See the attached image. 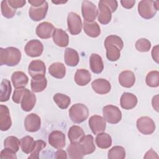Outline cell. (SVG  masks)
<instances>
[{"mask_svg":"<svg viewBox=\"0 0 159 159\" xmlns=\"http://www.w3.org/2000/svg\"><path fill=\"white\" fill-rule=\"evenodd\" d=\"M106 49V57L111 61L118 60L120 57V50L123 48L124 43L122 39L116 35L107 36L104 40Z\"/></svg>","mask_w":159,"mask_h":159,"instance_id":"1","label":"cell"},{"mask_svg":"<svg viewBox=\"0 0 159 159\" xmlns=\"http://www.w3.org/2000/svg\"><path fill=\"white\" fill-rule=\"evenodd\" d=\"M21 52L19 49L14 47L0 48V64L8 66L17 65L21 60Z\"/></svg>","mask_w":159,"mask_h":159,"instance_id":"2","label":"cell"},{"mask_svg":"<svg viewBox=\"0 0 159 159\" xmlns=\"http://www.w3.org/2000/svg\"><path fill=\"white\" fill-rule=\"evenodd\" d=\"M139 15L145 19H150L155 16L158 9V1L142 0L138 4Z\"/></svg>","mask_w":159,"mask_h":159,"instance_id":"3","label":"cell"},{"mask_svg":"<svg viewBox=\"0 0 159 159\" xmlns=\"http://www.w3.org/2000/svg\"><path fill=\"white\" fill-rule=\"evenodd\" d=\"M69 117L76 124H80L84 121L88 117L89 110L86 106L81 103L73 104L69 109Z\"/></svg>","mask_w":159,"mask_h":159,"instance_id":"4","label":"cell"},{"mask_svg":"<svg viewBox=\"0 0 159 159\" xmlns=\"http://www.w3.org/2000/svg\"><path fill=\"white\" fill-rule=\"evenodd\" d=\"M104 119L109 124H116L122 119V112L118 107L114 105H107L102 108Z\"/></svg>","mask_w":159,"mask_h":159,"instance_id":"5","label":"cell"},{"mask_svg":"<svg viewBox=\"0 0 159 159\" xmlns=\"http://www.w3.org/2000/svg\"><path fill=\"white\" fill-rule=\"evenodd\" d=\"M98 11L94 4L89 1H83L81 4V13L84 21L87 22H94L98 16Z\"/></svg>","mask_w":159,"mask_h":159,"instance_id":"6","label":"cell"},{"mask_svg":"<svg viewBox=\"0 0 159 159\" xmlns=\"http://www.w3.org/2000/svg\"><path fill=\"white\" fill-rule=\"evenodd\" d=\"M68 30L71 35H76L79 34L82 30V20L80 16L73 12L68 13L67 17Z\"/></svg>","mask_w":159,"mask_h":159,"instance_id":"7","label":"cell"},{"mask_svg":"<svg viewBox=\"0 0 159 159\" xmlns=\"http://www.w3.org/2000/svg\"><path fill=\"white\" fill-rule=\"evenodd\" d=\"M137 128L138 130L144 135H150L155 130V124L149 117L142 116L137 120Z\"/></svg>","mask_w":159,"mask_h":159,"instance_id":"8","label":"cell"},{"mask_svg":"<svg viewBox=\"0 0 159 159\" xmlns=\"http://www.w3.org/2000/svg\"><path fill=\"white\" fill-rule=\"evenodd\" d=\"M43 50L42 43L37 39L29 41L24 47V51L27 55L30 57H37L42 55Z\"/></svg>","mask_w":159,"mask_h":159,"instance_id":"9","label":"cell"},{"mask_svg":"<svg viewBox=\"0 0 159 159\" xmlns=\"http://www.w3.org/2000/svg\"><path fill=\"white\" fill-rule=\"evenodd\" d=\"M99 9L98 12V20L103 25L109 24L112 18V11L111 8L104 2V0H101L98 4Z\"/></svg>","mask_w":159,"mask_h":159,"instance_id":"10","label":"cell"},{"mask_svg":"<svg viewBox=\"0 0 159 159\" xmlns=\"http://www.w3.org/2000/svg\"><path fill=\"white\" fill-rule=\"evenodd\" d=\"M88 124L92 132L95 135L103 132L106 127V120L104 117L98 115L90 117Z\"/></svg>","mask_w":159,"mask_h":159,"instance_id":"11","label":"cell"},{"mask_svg":"<svg viewBox=\"0 0 159 159\" xmlns=\"http://www.w3.org/2000/svg\"><path fill=\"white\" fill-rule=\"evenodd\" d=\"M24 124L25 129L27 132H35L38 131L40 128L41 119L37 114L30 113L25 117Z\"/></svg>","mask_w":159,"mask_h":159,"instance_id":"12","label":"cell"},{"mask_svg":"<svg viewBox=\"0 0 159 159\" xmlns=\"http://www.w3.org/2000/svg\"><path fill=\"white\" fill-rule=\"evenodd\" d=\"M45 65L40 60H32L28 66V73L32 78L45 76Z\"/></svg>","mask_w":159,"mask_h":159,"instance_id":"13","label":"cell"},{"mask_svg":"<svg viewBox=\"0 0 159 159\" xmlns=\"http://www.w3.org/2000/svg\"><path fill=\"white\" fill-rule=\"evenodd\" d=\"M48 143L56 149H61L65 146V135L60 130L52 131L48 135Z\"/></svg>","mask_w":159,"mask_h":159,"instance_id":"14","label":"cell"},{"mask_svg":"<svg viewBox=\"0 0 159 159\" xmlns=\"http://www.w3.org/2000/svg\"><path fill=\"white\" fill-rule=\"evenodd\" d=\"M48 6L47 2L45 1L43 4L39 7L31 6L29 8V16L30 18L34 21H40L43 20L47 13Z\"/></svg>","mask_w":159,"mask_h":159,"instance_id":"15","label":"cell"},{"mask_svg":"<svg viewBox=\"0 0 159 159\" xmlns=\"http://www.w3.org/2000/svg\"><path fill=\"white\" fill-rule=\"evenodd\" d=\"M55 27L52 24L48 22H43L36 27L37 35L42 39H47L52 37Z\"/></svg>","mask_w":159,"mask_h":159,"instance_id":"16","label":"cell"},{"mask_svg":"<svg viewBox=\"0 0 159 159\" xmlns=\"http://www.w3.org/2000/svg\"><path fill=\"white\" fill-rule=\"evenodd\" d=\"M12 125V120L9 108L1 104L0 106V129L2 131L9 130Z\"/></svg>","mask_w":159,"mask_h":159,"instance_id":"17","label":"cell"},{"mask_svg":"<svg viewBox=\"0 0 159 159\" xmlns=\"http://www.w3.org/2000/svg\"><path fill=\"white\" fill-rule=\"evenodd\" d=\"M91 86L93 89L99 94H107L111 89L110 83L103 78H98L94 80L91 83Z\"/></svg>","mask_w":159,"mask_h":159,"instance_id":"18","label":"cell"},{"mask_svg":"<svg viewBox=\"0 0 159 159\" xmlns=\"http://www.w3.org/2000/svg\"><path fill=\"white\" fill-rule=\"evenodd\" d=\"M137 98L130 93H124L120 99V104L122 108L130 110L134 108L137 104Z\"/></svg>","mask_w":159,"mask_h":159,"instance_id":"19","label":"cell"},{"mask_svg":"<svg viewBox=\"0 0 159 159\" xmlns=\"http://www.w3.org/2000/svg\"><path fill=\"white\" fill-rule=\"evenodd\" d=\"M84 155L91 154L95 151L96 147L94 143V138L91 135H86L79 141Z\"/></svg>","mask_w":159,"mask_h":159,"instance_id":"20","label":"cell"},{"mask_svg":"<svg viewBox=\"0 0 159 159\" xmlns=\"http://www.w3.org/2000/svg\"><path fill=\"white\" fill-rule=\"evenodd\" d=\"M53 42L58 47H65L68 45L69 37L67 33L61 29L55 28L53 35Z\"/></svg>","mask_w":159,"mask_h":159,"instance_id":"21","label":"cell"},{"mask_svg":"<svg viewBox=\"0 0 159 159\" xmlns=\"http://www.w3.org/2000/svg\"><path fill=\"white\" fill-rule=\"evenodd\" d=\"M36 103V96L34 93L31 92L29 89L25 93L22 98L20 104L21 108L25 112L30 111Z\"/></svg>","mask_w":159,"mask_h":159,"instance_id":"22","label":"cell"},{"mask_svg":"<svg viewBox=\"0 0 159 159\" xmlns=\"http://www.w3.org/2000/svg\"><path fill=\"white\" fill-rule=\"evenodd\" d=\"M119 82L124 88H131L135 82V77L134 73L130 70L122 71L119 76Z\"/></svg>","mask_w":159,"mask_h":159,"instance_id":"23","label":"cell"},{"mask_svg":"<svg viewBox=\"0 0 159 159\" xmlns=\"http://www.w3.org/2000/svg\"><path fill=\"white\" fill-rule=\"evenodd\" d=\"M11 81L15 88H24L27 84L29 78L23 71H17L12 73Z\"/></svg>","mask_w":159,"mask_h":159,"instance_id":"24","label":"cell"},{"mask_svg":"<svg viewBox=\"0 0 159 159\" xmlns=\"http://www.w3.org/2000/svg\"><path fill=\"white\" fill-rule=\"evenodd\" d=\"M64 60L68 66H76L80 61L78 53L72 48H66L64 53Z\"/></svg>","mask_w":159,"mask_h":159,"instance_id":"25","label":"cell"},{"mask_svg":"<svg viewBox=\"0 0 159 159\" xmlns=\"http://www.w3.org/2000/svg\"><path fill=\"white\" fill-rule=\"evenodd\" d=\"M90 68L95 74L101 73L104 69V63L101 57L97 53H92L89 57Z\"/></svg>","mask_w":159,"mask_h":159,"instance_id":"26","label":"cell"},{"mask_svg":"<svg viewBox=\"0 0 159 159\" xmlns=\"http://www.w3.org/2000/svg\"><path fill=\"white\" fill-rule=\"evenodd\" d=\"M75 81L79 86H86L88 84L91 80V75L89 71L86 69H78L76 70L75 75Z\"/></svg>","mask_w":159,"mask_h":159,"instance_id":"27","label":"cell"},{"mask_svg":"<svg viewBox=\"0 0 159 159\" xmlns=\"http://www.w3.org/2000/svg\"><path fill=\"white\" fill-rule=\"evenodd\" d=\"M50 75L57 79H61L66 75V68L63 63L55 62L52 63L48 68Z\"/></svg>","mask_w":159,"mask_h":159,"instance_id":"28","label":"cell"},{"mask_svg":"<svg viewBox=\"0 0 159 159\" xmlns=\"http://www.w3.org/2000/svg\"><path fill=\"white\" fill-rule=\"evenodd\" d=\"M47 86V80L45 76L32 78L30 81L31 89L34 93L43 91Z\"/></svg>","mask_w":159,"mask_h":159,"instance_id":"29","label":"cell"},{"mask_svg":"<svg viewBox=\"0 0 159 159\" xmlns=\"http://www.w3.org/2000/svg\"><path fill=\"white\" fill-rule=\"evenodd\" d=\"M66 150L70 158L81 159L84 157V154L79 142H71V143L68 146Z\"/></svg>","mask_w":159,"mask_h":159,"instance_id":"30","label":"cell"},{"mask_svg":"<svg viewBox=\"0 0 159 159\" xmlns=\"http://www.w3.org/2000/svg\"><path fill=\"white\" fill-rule=\"evenodd\" d=\"M83 30L89 37L96 38L99 36L101 34V29L96 22H87L84 21Z\"/></svg>","mask_w":159,"mask_h":159,"instance_id":"31","label":"cell"},{"mask_svg":"<svg viewBox=\"0 0 159 159\" xmlns=\"http://www.w3.org/2000/svg\"><path fill=\"white\" fill-rule=\"evenodd\" d=\"M0 101L6 102L9 98L12 92V87L11 82L7 79H3L1 83L0 89Z\"/></svg>","mask_w":159,"mask_h":159,"instance_id":"32","label":"cell"},{"mask_svg":"<svg viewBox=\"0 0 159 159\" xmlns=\"http://www.w3.org/2000/svg\"><path fill=\"white\" fill-rule=\"evenodd\" d=\"M95 141L97 146L103 149L108 148L112 145L111 137L105 132H101L97 134Z\"/></svg>","mask_w":159,"mask_h":159,"instance_id":"33","label":"cell"},{"mask_svg":"<svg viewBox=\"0 0 159 159\" xmlns=\"http://www.w3.org/2000/svg\"><path fill=\"white\" fill-rule=\"evenodd\" d=\"M84 135L83 129L78 125L71 126L68 132V137L71 142H79Z\"/></svg>","mask_w":159,"mask_h":159,"instance_id":"34","label":"cell"},{"mask_svg":"<svg viewBox=\"0 0 159 159\" xmlns=\"http://www.w3.org/2000/svg\"><path fill=\"white\" fill-rule=\"evenodd\" d=\"M54 102L61 109H65L68 107L71 102L70 98L62 93H56L53 97Z\"/></svg>","mask_w":159,"mask_h":159,"instance_id":"35","label":"cell"},{"mask_svg":"<svg viewBox=\"0 0 159 159\" xmlns=\"http://www.w3.org/2000/svg\"><path fill=\"white\" fill-rule=\"evenodd\" d=\"M35 141L33 137L27 135L20 140V146L22 151L25 154H29L32 150Z\"/></svg>","mask_w":159,"mask_h":159,"instance_id":"36","label":"cell"},{"mask_svg":"<svg viewBox=\"0 0 159 159\" xmlns=\"http://www.w3.org/2000/svg\"><path fill=\"white\" fill-rule=\"evenodd\" d=\"M125 157V150L122 146H114L108 151L109 159H124Z\"/></svg>","mask_w":159,"mask_h":159,"instance_id":"37","label":"cell"},{"mask_svg":"<svg viewBox=\"0 0 159 159\" xmlns=\"http://www.w3.org/2000/svg\"><path fill=\"white\" fill-rule=\"evenodd\" d=\"M4 148H9L16 153L19 150L20 146V140L15 136H9L4 141Z\"/></svg>","mask_w":159,"mask_h":159,"instance_id":"38","label":"cell"},{"mask_svg":"<svg viewBox=\"0 0 159 159\" xmlns=\"http://www.w3.org/2000/svg\"><path fill=\"white\" fill-rule=\"evenodd\" d=\"M146 84L152 88H157L159 86V72L157 70L150 71L146 76Z\"/></svg>","mask_w":159,"mask_h":159,"instance_id":"39","label":"cell"},{"mask_svg":"<svg viewBox=\"0 0 159 159\" xmlns=\"http://www.w3.org/2000/svg\"><path fill=\"white\" fill-rule=\"evenodd\" d=\"M1 9L2 16L7 19L12 18L16 12V10L9 5L7 0L2 1L1 3Z\"/></svg>","mask_w":159,"mask_h":159,"instance_id":"40","label":"cell"},{"mask_svg":"<svg viewBox=\"0 0 159 159\" xmlns=\"http://www.w3.org/2000/svg\"><path fill=\"white\" fill-rule=\"evenodd\" d=\"M46 143L42 140H37L35 141L34 145L32 150L30 152V156L28 157L29 159H35L39 158L40 152L46 147Z\"/></svg>","mask_w":159,"mask_h":159,"instance_id":"41","label":"cell"},{"mask_svg":"<svg viewBox=\"0 0 159 159\" xmlns=\"http://www.w3.org/2000/svg\"><path fill=\"white\" fill-rule=\"evenodd\" d=\"M135 46L139 52H147L151 48V42L147 39L141 38L137 40Z\"/></svg>","mask_w":159,"mask_h":159,"instance_id":"42","label":"cell"},{"mask_svg":"<svg viewBox=\"0 0 159 159\" xmlns=\"http://www.w3.org/2000/svg\"><path fill=\"white\" fill-rule=\"evenodd\" d=\"M28 91L27 88H16L14 89L12 99L14 102L16 104H20L22 100V98H23L25 93Z\"/></svg>","mask_w":159,"mask_h":159,"instance_id":"43","label":"cell"},{"mask_svg":"<svg viewBox=\"0 0 159 159\" xmlns=\"http://www.w3.org/2000/svg\"><path fill=\"white\" fill-rule=\"evenodd\" d=\"M0 158L1 159H16L17 157L16 155V152L13 150L5 148L4 150H1L0 153Z\"/></svg>","mask_w":159,"mask_h":159,"instance_id":"44","label":"cell"},{"mask_svg":"<svg viewBox=\"0 0 159 159\" xmlns=\"http://www.w3.org/2000/svg\"><path fill=\"white\" fill-rule=\"evenodd\" d=\"M7 1L9 5L15 9L22 7L26 3L24 0H8Z\"/></svg>","mask_w":159,"mask_h":159,"instance_id":"45","label":"cell"},{"mask_svg":"<svg viewBox=\"0 0 159 159\" xmlns=\"http://www.w3.org/2000/svg\"><path fill=\"white\" fill-rule=\"evenodd\" d=\"M104 2L111 8L112 12H114L117 8V1L115 0H104Z\"/></svg>","mask_w":159,"mask_h":159,"instance_id":"46","label":"cell"},{"mask_svg":"<svg viewBox=\"0 0 159 159\" xmlns=\"http://www.w3.org/2000/svg\"><path fill=\"white\" fill-rule=\"evenodd\" d=\"M121 5L125 9H131L135 3V0H122L120 1Z\"/></svg>","mask_w":159,"mask_h":159,"instance_id":"47","label":"cell"},{"mask_svg":"<svg viewBox=\"0 0 159 159\" xmlns=\"http://www.w3.org/2000/svg\"><path fill=\"white\" fill-rule=\"evenodd\" d=\"M152 57L153 60L158 63V45L153 47L152 50Z\"/></svg>","mask_w":159,"mask_h":159,"instance_id":"48","label":"cell"},{"mask_svg":"<svg viewBox=\"0 0 159 159\" xmlns=\"http://www.w3.org/2000/svg\"><path fill=\"white\" fill-rule=\"evenodd\" d=\"M55 158H67V153L66 152L63 150H61V149H58V150H57L55 153Z\"/></svg>","mask_w":159,"mask_h":159,"instance_id":"49","label":"cell"},{"mask_svg":"<svg viewBox=\"0 0 159 159\" xmlns=\"http://www.w3.org/2000/svg\"><path fill=\"white\" fill-rule=\"evenodd\" d=\"M158 158V156L157 153L152 148L149 150L144 156V158Z\"/></svg>","mask_w":159,"mask_h":159,"instance_id":"50","label":"cell"},{"mask_svg":"<svg viewBox=\"0 0 159 159\" xmlns=\"http://www.w3.org/2000/svg\"><path fill=\"white\" fill-rule=\"evenodd\" d=\"M29 3L31 4L33 7H39L44 4L45 1L44 0H29L28 1Z\"/></svg>","mask_w":159,"mask_h":159,"instance_id":"51","label":"cell"},{"mask_svg":"<svg viewBox=\"0 0 159 159\" xmlns=\"http://www.w3.org/2000/svg\"><path fill=\"white\" fill-rule=\"evenodd\" d=\"M152 103L154 109H155L157 112H158V94L153 97Z\"/></svg>","mask_w":159,"mask_h":159,"instance_id":"52","label":"cell"},{"mask_svg":"<svg viewBox=\"0 0 159 159\" xmlns=\"http://www.w3.org/2000/svg\"><path fill=\"white\" fill-rule=\"evenodd\" d=\"M53 3L54 4H63V3H65L67 2V1H52Z\"/></svg>","mask_w":159,"mask_h":159,"instance_id":"53","label":"cell"}]
</instances>
